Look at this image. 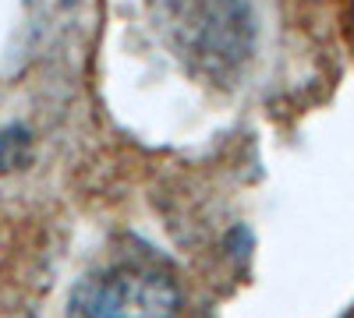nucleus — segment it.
I'll return each mask as SVG.
<instances>
[{
    "label": "nucleus",
    "instance_id": "nucleus-1",
    "mask_svg": "<svg viewBox=\"0 0 354 318\" xmlns=\"http://www.w3.org/2000/svg\"><path fill=\"white\" fill-rule=\"evenodd\" d=\"M177 283L145 266H113L85 276L68 301V318H177Z\"/></svg>",
    "mask_w": 354,
    "mask_h": 318
},
{
    "label": "nucleus",
    "instance_id": "nucleus-2",
    "mask_svg": "<svg viewBox=\"0 0 354 318\" xmlns=\"http://www.w3.org/2000/svg\"><path fill=\"white\" fill-rule=\"evenodd\" d=\"M32 159V135L21 124H4L0 128V173L21 170Z\"/></svg>",
    "mask_w": 354,
    "mask_h": 318
}]
</instances>
